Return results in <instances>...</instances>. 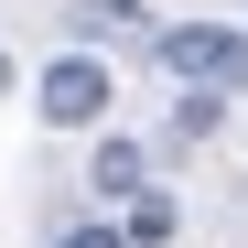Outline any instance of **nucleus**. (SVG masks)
<instances>
[{"instance_id": "0eeeda50", "label": "nucleus", "mask_w": 248, "mask_h": 248, "mask_svg": "<svg viewBox=\"0 0 248 248\" xmlns=\"http://www.w3.org/2000/svg\"><path fill=\"white\" fill-rule=\"evenodd\" d=\"M0 97H11V65H0Z\"/></svg>"}, {"instance_id": "7ed1b4c3", "label": "nucleus", "mask_w": 248, "mask_h": 248, "mask_svg": "<svg viewBox=\"0 0 248 248\" xmlns=\"http://www.w3.org/2000/svg\"><path fill=\"white\" fill-rule=\"evenodd\" d=\"M87 184H97V194H140V140H108Z\"/></svg>"}, {"instance_id": "f257e3e1", "label": "nucleus", "mask_w": 248, "mask_h": 248, "mask_svg": "<svg viewBox=\"0 0 248 248\" xmlns=\"http://www.w3.org/2000/svg\"><path fill=\"white\" fill-rule=\"evenodd\" d=\"M162 65L184 87H248V32H216V22H173L162 32Z\"/></svg>"}, {"instance_id": "423d86ee", "label": "nucleus", "mask_w": 248, "mask_h": 248, "mask_svg": "<svg viewBox=\"0 0 248 248\" xmlns=\"http://www.w3.org/2000/svg\"><path fill=\"white\" fill-rule=\"evenodd\" d=\"M65 248H130V227H76Z\"/></svg>"}, {"instance_id": "f03ea898", "label": "nucleus", "mask_w": 248, "mask_h": 248, "mask_svg": "<svg viewBox=\"0 0 248 248\" xmlns=\"http://www.w3.org/2000/svg\"><path fill=\"white\" fill-rule=\"evenodd\" d=\"M108 65L97 54H65V65H44V119H54V130H87V119H108Z\"/></svg>"}, {"instance_id": "20e7f679", "label": "nucleus", "mask_w": 248, "mask_h": 248, "mask_svg": "<svg viewBox=\"0 0 248 248\" xmlns=\"http://www.w3.org/2000/svg\"><path fill=\"white\" fill-rule=\"evenodd\" d=\"M162 237H173V205H162V194H130V248H162Z\"/></svg>"}, {"instance_id": "39448f33", "label": "nucleus", "mask_w": 248, "mask_h": 248, "mask_svg": "<svg viewBox=\"0 0 248 248\" xmlns=\"http://www.w3.org/2000/svg\"><path fill=\"white\" fill-rule=\"evenodd\" d=\"M216 119H227V108H216V97H205V87H194V97L173 108V130H184V140H205V130H216Z\"/></svg>"}]
</instances>
